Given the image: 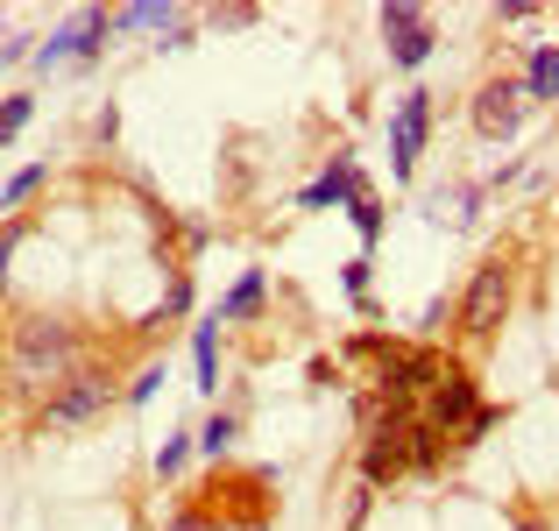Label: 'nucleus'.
<instances>
[{
    "mask_svg": "<svg viewBox=\"0 0 559 531\" xmlns=\"http://www.w3.org/2000/svg\"><path fill=\"white\" fill-rule=\"evenodd\" d=\"M524 93H532V107H552L559 99V36H546V43H532V57H524Z\"/></svg>",
    "mask_w": 559,
    "mask_h": 531,
    "instance_id": "nucleus-10",
    "label": "nucleus"
},
{
    "mask_svg": "<svg viewBox=\"0 0 559 531\" xmlns=\"http://www.w3.org/2000/svg\"><path fill=\"white\" fill-rule=\"evenodd\" d=\"M524 114H532V93H524V79H481L475 99H467V128H475L481 142H510L524 128Z\"/></svg>",
    "mask_w": 559,
    "mask_h": 531,
    "instance_id": "nucleus-5",
    "label": "nucleus"
},
{
    "mask_svg": "<svg viewBox=\"0 0 559 531\" xmlns=\"http://www.w3.org/2000/svg\"><path fill=\"white\" fill-rule=\"evenodd\" d=\"M432 114H439V93H425V85L396 93V107H390V177L396 185L418 177V156L432 142Z\"/></svg>",
    "mask_w": 559,
    "mask_h": 531,
    "instance_id": "nucleus-4",
    "label": "nucleus"
},
{
    "mask_svg": "<svg viewBox=\"0 0 559 531\" xmlns=\"http://www.w3.org/2000/svg\"><path fill=\"white\" fill-rule=\"evenodd\" d=\"M43 185H50V156H43V164H28V170H14V177H8V185H0V213H8V220H14V213H22V205H28V199H36V191H43Z\"/></svg>",
    "mask_w": 559,
    "mask_h": 531,
    "instance_id": "nucleus-15",
    "label": "nucleus"
},
{
    "mask_svg": "<svg viewBox=\"0 0 559 531\" xmlns=\"http://www.w3.org/2000/svg\"><path fill=\"white\" fill-rule=\"evenodd\" d=\"M191 390H205V397L219 390V327L213 319L191 327Z\"/></svg>",
    "mask_w": 559,
    "mask_h": 531,
    "instance_id": "nucleus-12",
    "label": "nucleus"
},
{
    "mask_svg": "<svg viewBox=\"0 0 559 531\" xmlns=\"http://www.w3.org/2000/svg\"><path fill=\"white\" fill-rule=\"evenodd\" d=\"M361 185H369V177H361V156H355V150H341V156H326V170H319L312 185L298 191V213H326V205H347Z\"/></svg>",
    "mask_w": 559,
    "mask_h": 531,
    "instance_id": "nucleus-8",
    "label": "nucleus"
},
{
    "mask_svg": "<svg viewBox=\"0 0 559 531\" xmlns=\"http://www.w3.org/2000/svg\"><path fill=\"white\" fill-rule=\"evenodd\" d=\"M418 411H425V425H432L447 447H467V433H475V418H481L489 404L475 397V376H467V368H447V382H439V390L425 397Z\"/></svg>",
    "mask_w": 559,
    "mask_h": 531,
    "instance_id": "nucleus-7",
    "label": "nucleus"
},
{
    "mask_svg": "<svg viewBox=\"0 0 559 531\" xmlns=\"http://www.w3.org/2000/svg\"><path fill=\"white\" fill-rule=\"evenodd\" d=\"M191 453H199V433H170L164 447H156V461H150V468H156V482H178Z\"/></svg>",
    "mask_w": 559,
    "mask_h": 531,
    "instance_id": "nucleus-18",
    "label": "nucleus"
},
{
    "mask_svg": "<svg viewBox=\"0 0 559 531\" xmlns=\"http://www.w3.org/2000/svg\"><path fill=\"white\" fill-rule=\"evenodd\" d=\"M262 305H270V276H262V270H241V276H234V291H227V298H219L205 319L227 333V327H248V319H262Z\"/></svg>",
    "mask_w": 559,
    "mask_h": 531,
    "instance_id": "nucleus-9",
    "label": "nucleus"
},
{
    "mask_svg": "<svg viewBox=\"0 0 559 531\" xmlns=\"http://www.w3.org/2000/svg\"><path fill=\"white\" fill-rule=\"evenodd\" d=\"M22 220H0V305H8V270H14V248H22Z\"/></svg>",
    "mask_w": 559,
    "mask_h": 531,
    "instance_id": "nucleus-22",
    "label": "nucleus"
},
{
    "mask_svg": "<svg viewBox=\"0 0 559 531\" xmlns=\"http://www.w3.org/2000/svg\"><path fill=\"white\" fill-rule=\"evenodd\" d=\"M93 362L85 354V333H79V319H57V312H28V319H14V333H8V382H22V390H64L79 368Z\"/></svg>",
    "mask_w": 559,
    "mask_h": 531,
    "instance_id": "nucleus-1",
    "label": "nucleus"
},
{
    "mask_svg": "<svg viewBox=\"0 0 559 531\" xmlns=\"http://www.w3.org/2000/svg\"><path fill=\"white\" fill-rule=\"evenodd\" d=\"M432 220H439V227H447V220H453V227H475V220H481V185L432 191Z\"/></svg>",
    "mask_w": 559,
    "mask_h": 531,
    "instance_id": "nucleus-14",
    "label": "nucleus"
},
{
    "mask_svg": "<svg viewBox=\"0 0 559 531\" xmlns=\"http://www.w3.org/2000/svg\"><path fill=\"white\" fill-rule=\"evenodd\" d=\"M178 22H185V8H170V0H128V8H114V36H135V28L170 36Z\"/></svg>",
    "mask_w": 559,
    "mask_h": 531,
    "instance_id": "nucleus-11",
    "label": "nucleus"
},
{
    "mask_svg": "<svg viewBox=\"0 0 559 531\" xmlns=\"http://www.w3.org/2000/svg\"><path fill=\"white\" fill-rule=\"evenodd\" d=\"M234 439H241V411H234V404H219L213 418L199 425V453H205V461H227V453H234Z\"/></svg>",
    "mask_w": 559,
    "mask_h": 531,
    "instance_id": "nucleus-13",
    "label": "nucleus"
},
{
    "mask_svg": "<svg viewBox=\"0 0 559 531\" xmlns=\"http://www.w3.org/2000/svg\"><path fill=\"white\" fill-rule=\"evenodd\" d=\"M156 390H164V362H142V368H135V376H128V390H121V404H128V411H142V404H150V397H156Z\"/></svg>",
    "mask_w": 559,
    "mask_h": 531,
    "instance_id": "nucleus-20",
    "label": "nucleus"
},
{
    "mask_svg": "<svg viewBox=\"0 0 559 531\" xmlns=\"http://www.w3.org/2000/svg\"><path fill=\"white\" fill-rule=\"evenodd\" d=\"M510 298H518V270H510V256L475 262L467 291L453 298V333H461V341H496V327L510 319Z\"/></svg>",
    "mask_w": 559,
    "mask_h": 531,
    "instance_id": "nucleus-2",
    "label": "nucleus"
},
{
    "mask_svg": "<svg viewBox=\"0 0 559 531\" xmlns=\"http://www.w3.org/2000/svg\"><path fill=\"white\" fill-rule=\"evenodd\" d=\"M376 28H382V50H390L396 71H418L425 57H432V43H439L432 8H418V0H390V8L376 14Z\"/></svg>",
    "mask_w": 559,
    "mask_h": 531,
    "instance_id": "nucleus-6",
    "label": "nucleus"
},
{
    "mask_svg": "<svg viewBox=\"0 0 559 531\" xmlns=\"http://www.w3.org/2000/svg\"><path fill=\"white\" fill-rule=\"evenodd\" d=\"M347 220H355V234H361V256H369V248L382 241V227H390V220H382V199H376L369 185H361L355 199H347Z\"/></svg>",
    "mask_w": 559,
    "mask_h": 531,
    "instance_id": "nucleus-16",
    "label": "nucleus"
},
{
    "mask_svg": "<svg viewBox=\"0 0 559 531\" xmlns=\"http://www.w3.org/2000/svg\"><path fill=\"white\" fill-rule=\"evenodd\" d=\"M178 248H185V262L205 248V227H199V220H178Z\"/></svg>",
    "mask_w": 559,
    "mask_h": 531,
    "instance_id": "nucleus-24",
    "label": "nucleus"
},
{
    "mask_svg": "<svg viewBox=\"0 0 559 531\" xmlns=\"http://www.w3.org/2000/svg\"><path fill=\"white\" fill-rule=\"evenodd\" d=\"M28 121H36V93H8L0 99V142H14Z\"/></svg>",
    "mask_w": 559,
    "mask_h": 531,
    "instance_id": "nucleus-19",
    "label": "nucleus"
},
{
    "mask_svg": "<svg viewBox=\"0 0 559 531\" xmlns=\"http://www.w3.org/2000/svg\"><path fill=\"white\" fill-rule=\"evenodd\" d=\"M0 397H8V382H0Z\"/></svg>",
    "mask_w": 559,
    "mask_h": 531,
    "instance_id": "nucleus-27",
    "label": "nucleus"
},
{
    "mask_svg": "<svg viewBox=\"0 0 559 531\" xmlns=\"http://www.w3.org/2000/svg\"><path fill=\"white\" fill-rule=\"evenodd\" d=\"M114 135H121V107H114V99H107V107L93 114V142H114Z\"/></svg>",
    "mask_w": 559,
    "mask_h": 531,
    "instance_id": "nucleus-23",
    "label": "nucleus"
},
{
    "mask_svg": "<svg viewBox=\"0 0 559 531\" xmlns=\"http://www.w3.org/2000/svg\"><path fill=\"white\" fill-rule=\"evenodd\" d=\"M114 404H121V390H114V368H107V362H85L79 376L64 382V390H50V397H43L36 425H43V433H85V425H93V418H107Z\"/></svg>",
    "mask_w": 559,
    "mask_h": 531,
    "instance_id": "nucleus-3",
    "label": "nucleus"
},
{
    "mask_svg": "<svg viewBox=\"0 0 559 531\" xmlns=\"http://www.w3.org/2000/svg\"><path fill=\"white\" fill-rule=\"evenodd\" d=\"M518 531H552V518L546 510H518Z\"/></svg>",
    "mask_w": 559,
    "mask_h": 531,
    "instance_id": "nucleus-26",
    "label": "nucleus"
},
{
    "mask_svg": "<svg viewBox=\"0 0 559 531\" xmlns=\"http://www.w3.org/2000/svg\"><path fill=\"white\" fill-rule=\"evenodd\" d=\"M191 312V270H170V284H164V298H156V312L142 319V333H156L164 319H185Z\"/></svg>",
    "mask_w": 559,
    "mask_h": 531,
    "instance_id": "nucleus-17",
    "label": "nucleus"
},
{
    "mask_svg": "<svg viewBox=\"0 0 559 531\" xmlns=\"http://www.w3.org/2000/svg\"><path fill=\"white\" fill-rule=\"evenodd\" d=\"M447 319H453V298H425V305H418V333H425V347L447 333Z\"/></svg>",
    "mask_w": 559,
    "mask_h": 531,
    "instance_id": "nucleus-21",
    "label": "nucleus"
},
{
    "mask_svg": "<svg viewBox=\"0 0 559 531\" xmlns=\"http://www.w3.org/2000/svg\"><path fill=\"white\" fill-rule=\"evenodd\" d=\"M219 531H270V518H262V510H248V518H227Z\"/></svg>",
    "mask_w": 559,
    "mask_h": 531,
    "instance_id": "nucleus-25",
    "label": "nucleus"
}]
</instances>
